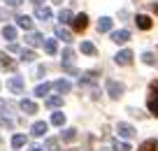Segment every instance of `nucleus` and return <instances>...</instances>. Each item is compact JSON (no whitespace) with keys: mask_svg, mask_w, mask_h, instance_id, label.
Returning <instances> with one entry per match:
<instances>
[{"mask_svg":"<svg viewBox=\"0 0 158 151\" xmlns=\"http://www.w3.org/2000/svg\"><path fill=\"white\" fill-rule=\"evenodd\" d=\"M147 105H149V112L158 116V82H151V86H149V100H147Z\"/></svg>","mask_w":158,"mask_h":151,"instance_id":"f257e3e1","label":"nucleus"},{"mask_svg":"<svg viewBox=\"0 0 158 151\" xmlns=\"http://www.w3.org/2000/svg\"><path fill=\"white\" fill-rule=\"evenodd\" d=\"M123 91H126V86L121 82H116V79H107V93H109V98L118 100V98L123 95Z\"/></svg>","mask_w":158,"mask_h":151,"instance_id":"f03ea898","label":"nucleus"},{"mask_svg":"<svg viewBox=\"0 0 158 151\" xmlns=\"http://www.w3.org/2000/svg\"><path fill=\"white\" fill-rule=\"evenodd\" d=\"M7 88H10L14 95H21V93H23V88H26L23 77H12V79H7Z\"/></svg>","mask_w":158,"mask_h":151,"instance_id":"7ed1b4c3","label":"nucleus"},{"mask_svg":"<svg viewBox=\"0 0 158 151\" xmlns=\"http://www.w3.org/2000/svg\"><path fill=\"white\" fill-rule=\"evenodd\" d=\"M116 132L123 137V140H133V137L137 135V130H135L130 123H118V126H116Z\"/></svg>","mask_w":158,"mask_h":151,"instance_id":"20e7f679","label":"nucleus"},{"mask_svg":"<svg viewBox=\"0 0 158 151\" xmlns=\"http://www.w3.org/2000/svg\"><path fill=\"white\" fill-rule=\"evenodd\" d=\"M114 61H116V65H130L133 63V51H130V49H123V51H118V54L114 56Z\"/></svg>","mask_w":158,"mask_h":151,"instance_id":"39448f33","label":"nucleus"},{"mask_svg":"<svg viewBox=\"0 0 158 151\" xmlns=\"http://www.w3.org/2000/svg\"><path fill=\"white\" fill-rule=\"evenodd\" d=\"M72 28L77 30V33L86 30V28H89V16H86V14H77V16H74V21H72Z\"/></svg>","mask_w":158,"mask_h":151,"instance_id":"423d86ee","label":"nucleus"},{"mask_svg":"<svg viewBox=\"0 0 158 151\" xmlns=\"http://www.w3.org/2000/svg\"><path fill=\"white\" fill-rule=\"evenodd\" d=\"M128 40H130L128 30H114V33H112V42H116V44H126Z\"/></svg>","mask_w":158,"mask_h":151,"instance_id":"0eeeda50","label":"nucleus"},{"mask_svg":"<svg viewBox=\"0 0 158 151\" xmlns=\"http://www.w3.org/2000/svg\"><path fill=\"white\" fill-rule=\"evenodd\" d=\"M51 86H54L56 91L60 93V95H63V93H70V91H72V84H70L68 79H58V82H54Z\"/></svg>","mask_w":158,"mask_h":151,"instance_id":"6e6552de","label":"nucleus"},{"mask_svg":"<svg viewBox=\"0 0 158 151\" xmlns=\"http://www.w3.org/2000/svg\"><path fill=\"white\" fill-rule=\"evenodd\" d=\"M47 130H49V126H47L44 121H35V123H33V128H30V132H33L35 137H42Z\"/></svg>","mask_w":158,"mask_h":151,"instance_id":"1a4fd4ad","label":"nucleus"},{"mask_svg":"<svg viewBox=\"0 0 158 151\" xmlns=\"http://www.w3.org/2000/svg\"><path fill=\"white\" fill-rule=\"evenodd\" d=\"M26 42H28L30 47H40V44H44V37L40 33H28L26 35Z\"/></svg>","mask_w":158,"mask_h":151,"instance_id":"9d476101","label":"nucleus"},{"mask_svg":"<svg viewBox=\"0 0 158 151\" xmlns=\"http://www.w3.org/2000/svg\"><path fill=\"white\" fill-rule=\"evenodd\" d=\"M135 23H137V28H142V30L151 28V19H149L147 14H137V16H135Z\"/></svg>","mask_w":158,"mask_h":151,"instance_id":"9b49d317","label":"nucleus"},{"mask_svg":"<svg viewBox=\"0 0 158 151\" xmlns=\"http://www.w3.org/2000/svg\"><path fill=\"white\" fill-rule=\"evenodd\" d=\"M35 16H37L40 21H49L51 19V10L49 7H35Z\"/></svg>","mask_w":158,"mask_h":151,"instance_id":"f8f14e48","label":"nucleus"},{"mask_svg":"<svg viewBox=\"0 0 158 151\" xmlns=\"http://www.w3.org/2000/svg\"><path fill=\"white\" fill-rule=\"evenodd\" d=\"M112 30V19L109 16H102V19L98 21V33H109Z\"/></svg>","mask_w":158,"mask_h":151,"instance_id":"ddd939ff","label":"nucleus"},{"mask_svg":"<svg viewBox=\"0 0 158 151\" xmlns=\"http://www.w3.org/2000/svg\"><path fill=\"white\" fill-rule=\"evenodd\" d=\"M56 37L63 40V42H72V35H70V30H65L63 26H56Z\"/></svg>","mask_w":158,"mask_h":151,"instance_id":"4468645a","label":"nucleus"},{"mask_svg":"<svg viewBox=\"0 0 158 151\" xmlns=\"http://www.w3.org/2000/svg\"><path fill=\"white\" fill-rule=\"evenodd\" d=\"M19 107L23 109L26 114H35V112H37V105H35L33 100H21V105H19Z\"/></svg>","mask_w":158,"mask_h":151,"instance_id":"2eb2a0df","label":"nucleus"},{"mask_svg":"<svg viewBox=\"0 0 158 151\" xmlns=\"http://www.w3.org/2000/svg\"><path fill=\"white\" fill-rule=\"evenodd\" d=\"M44 105H47V107H51V109H54V107H60V105H63V95H51V98H47Z\"/></svg>","mask_w":158,"mask_h":151,"instance_id":"dca6fc26","label":"nucleus"},{"mask_svg":"<svg viewBox=\"0 0 158 151\" xmlns=\"http://www.w3.org/2000/svg\"><path fill=\"white\" fill-rule=\"evenodd\" d=\"M44 51L49 56H54L56 51H58V42H56V40H44Z\"/></svg>","mask_w":158,"mask_h":151,"instance_id":"f3484780","label":"nucleus"},{"mask_svg":"<svg viewBox=\"0 0 158 151\" xmlns=\"http://www.w3.org/2000/svg\"><path fill=\"white\" fill-rule=\"evenodd\" d=\"M60 137H63V142H74L77 140V130H74V128H65V130L60 132Z\"/></svg>","mask_w":158,"mask_h":151,"instance_id":"a211bd4d","label":"nucleus"},{"mask_svg":"<svg viewBox=\"0 0 158 151\" xmlns=\"http://www.w3.org/2000/svg\"><path fill=\"white\" fill-rule=\"evenodd\" d=\"M2 37L14 42V40H16V28H14V26H5V28H2Z\"/></svg>","mask_w":158,"mask_h":151,"instance_id":"6ab92c4d","label":"nucleus"},{"mask_svg":"<svg viewBox=\"0 0 158 151\" xmlns=\"http://www.w3.org/2000/svg\"><path fill=\"white\" fill-rule=\"evenodd\" d=\"M58 19L63 21V23H72V21H74V14H72L70 10H60V12H58Z\"/></svg>","mask_w":158,"mask_h":151,"instance_id":"aec40b11","label":"nucleus"},{"mask_svg":"<svg viewBox=\"0 0 158 151\" xmlns=\"http://www.w3.org/2000/svg\"><path fill=\"white\" fill-rule=\"evenodd\" d=\"M49 88H51V84H37V86H35V95H40V98H44L47 93H49Z\"/></svg>","mask_w":158,"mask_h":151,"instance_id":"412c9836","label":"nucleus"},{"mask_svg":"<svg viewBox=\"0 0 158 151\" xmlns=\"http://www.w3.org/2000/svg\"><path fill=\"white\" fill-rule=\"evenodd\" d=\"M0 63H2V68H7V70H14V68H16V63H14L7 54H0Z\"/></svg>","mask_w":158,"mask_h":151,"instance_id":"4be33fe9","label":"nucleus"},{"mask_svg":"<svg viewBox=\"0 0 158 151\" xmlns=\"http://www.w3.org/2000/svg\"><path fill=\"white\" fill-rule=\"evenodd\" d=\"M16 21H19V26H21V28H23V30H30V28H33V19H30V16H19V19H16Z\"/></svg>","mask_w":158,"mask_h":151,"instance_id":"5701e85b","label":"nucleus"},{"mask_svg":"<svg viewBox=\"0 0 158 151\" xmlns=\"http://www.w3.org/2000/svg\"><path fill=\"white\" fill-rule=\"evenodd\" d=\"M44 149H47V151H60V146H58V140L49 137V140L44 142Z\"/></svg>","mask_w":158,"mask_h":151,"instance_id":"b1692460","label":"nucleus"},{"mask_svg":"<svg viewBox=\"0 0 158 151\" xmlns=\"http://www.w3.org/2000/svg\"><path fill=\"white\" fill-rule=\"evenodd\" d=\"M35 58H37V56H35V51H30V49L28 51H26V49L21 51V61H23V63H33Z\"/></svg>","mask_w":158,"mask_h":151,"instance_id":"393cba45","label":"nucleus"},{"mask_svg":"<svg viewBox=\"0 0 158 151\" xmlns=\"http://www.w3.org/2000/svg\"><path fill=\"white\" fill-rule=\"evenodd\" d=\"M156 149H158V142H156V140H147L139 151H156Z\"/></svg>","mask_w":158,"mask_h":151,"instance_id":"a878e982","label":"nucleus"},{"mask_svg":"<svg viewBox=\"0 0 158 151\" xmlns=\"http://www.w3.org/2000/svg\"><path fill=\"white\" fill-rule=\"evenodd\" d=\"M81 54H86V56H93L95 54V47L91 42H81Z\"/></svg>","mask_w":158,"mask_h":151,"instance_id":"bb28decb","label":"nucleus"},{"mask_svg":"<svg viewBox=\"0 0 158 151\" xmlns=\"http://www.w3.org/2000/svg\"><path fill=\"white\" fill-rule=\"evenodd\" d=\"M51 123H54V126H63V123H65V114L63 112H56L54 116H51Z\"/></svg>","mask_w":158,"mask_h":151,"instance_id":"cd10ccee","label":"nucleus"},{"mask_svg":"<svg viewBox=\"0 0 158 151\" xmlns=\"http://www.w3.org/2000/svg\"><path fill=\"white\" fill-rule=\"evenodd\" d=\"M23 144H26V137L23 135H14V137H12V146H14V149H21Z\"/></svg>","mask_w":158,"mask_h":151,"instance_id":"c85d7f7f","label":"nucleus"},{"mask_svg":"<svg viewBox=\"0 0 158 151\" xmlns=\"http://www.w3.org/2000/svg\"><path fill=\"white\" fill-rule=\"evenodd\" d=\"M63 70H65V72H68V74H72V77H77V74H79V70L74 68L72 63H63Z\"/></svg>","mask_w":158,"mask_h":151,"instance_id":"c756f323","label":"nucleus"},{"mask_svg":"<svg viewBox=\"0 0 158 151\" xmlns=\"http://www.w3.org/2000/svg\"><path fill=\"white\" fill-rule=\"evenodd\" d=\"M72 61H74V51L72 49H65L63 51V63H72Z\"/></svg>","mask_w":158,"mask_h":151,"instance_id":"7c9ffc66","label":"nucleus"},{"mask_svg":"<svg viewBox=\"0 0 158 151\" xmlns=\"http://www.w3.org/2000/svg\"><path fill=\"white\" fill-rule=\"evenodd\" d=\"M142 61H144L147 65H153V63H156V58H153L151 51H144V54H142Z\"/></svg>","mask_w":158,"mask_h":151,"instance_id":"2f4dec72","label":"nucleus"},{"mask_svg":"<svg viewBox=\"0 0 158 151\" xmlns=\"http://www.w3.org/2000/svg\"><path fill=\"white\" fill-rule=\"evenodd\" d=\"M0 128H14V121H10V119H0Z\"/></svg>","mask_w":158,"mask_h":151,"instance_id":"473e14b6","label":"nucleus"},{"mask_svg":"<svg viewBox=\"0 0 158 151\" xmlns=\"http://www.w3.org/2000/svg\"><path fill=\"white\" fill-rule=\"evenodd\" d=\"M114 151H130V144H118V142H114Z\"/></svg>","mask_w":158,"mask_h":151,"instance_id":"72a5a7b5","label":"nucleus"},{"mask_svg":"<svg viewBox=\"0 0 158 151\" xmlns=\"http://www.w3.org/2000/svg\"><path fill=\"white\" fill-rule=\"evenodd\" d=\"M7 5L10 7H19V5H23V0H7Z\"/></svg>","mask_w":158,"mask_h":151,"instance_id":"f704fd0d","label":"nucleus"},{"mask_svg":"<svg viewBox=\"0 0 158 151\" xmlns=\"http://www.w3.org/2000/svg\"><path fill=\"white\" fill-rule=\"evenodd\" d=\"M128 112H130V114H133V116H137V119H142V116H144V114H142V112H139V109H133V107H130V109H128Z\"/></svg>","mask_w":158,"mask_h":151,"instance_id":"c9c22d12","label":"nucleus"},{"mask_svg":"<svg viewBox=\"0 0 158 151\" xmlns=\"http://www.w3.org/2000/svg\"><path fill=\"white\" fill-rule=\"evenodd\" d=\"M44 74H47V68H44V65H40V68H37V77H44Z\"/></svg>","mask_w":158,"mask_h":151,"instance_id":"e433bc0d","label":"nucleus"},{"mask_svg":"<svg viewBox=\"0 0 158 151\" xmlns=\"http://www.w3.org/2000/svg\"><path fill=\"white\" fill-rule=\"evenodd\" d=\"M10 51H12V54H16V51H21V49H19V44H10Z\"/></svg>","mask_w":158,"mask_h":151,"instance_id":"4c0bfd02","label":"nucleus"},{"mask_svg":"<svg viewBox=\"0 0 158 151\" xmlns=\"http://www.w3.org/2000/svg\"><path fill=\"white\" fill-rule=\"evenodd\" d=\"M30 2H33L35 7H42V2H44V0H30Z\"/></svg>","mask_w":158,"mask_h":151,"instance_id":"58836bf2","label":"nucleus"},{"mask_svg":"<svg viewBox=\"0 0 158 151\" xmlns=\"http://www.w3.org/2000/svg\"><path fill=\"white\" fill-rule=\"evenodd\" d=\"M30 151H44L42 146H30Z\"/></svg>","mask_w":158,"mask_h":151,"instance_id":"ea45409f","label":"nucleus"},{"mask_svg":"<svg viewBox=\"0 0 158 151\" xmlns=\"http://www.w3.org/2000/svg\"><path fill=\"white\" fill-rule=\"evenodd\" d=\"M153 12H156V14H158V2H153Z\"/></svg>","mask_w":158,"mask_h":151,"instance_id":"a19ab883","label":"nucleus"},{"mask_svg":"<svg viewBox=\"0 0 158 151\" xmlns=\"http://www.w3.org/2000/svg\"><path fill=\"white\" fill-rule=\"evenodd\" d=\"M54 2H63V0H54Z\"/></svg>","mask_w":158,"mask_h":151,"instance_id":"79ce46f5","label":"nucleus"},{"mask_svg":"<svg viewBox=\"0 0 158 151\" xmlns=\"http://www.w3.org/2000/svg\"><path fill=\"white\" fill-rule=\"evenodd\" d=\"M0 19H2V12H0Z\"/></svg>","mask_w":158,"mask_h":151,"instance_id":"37998d69","label":"nucleus"},{"mask_svg":"<svg viewBox=\"0 0 158 151\" xmlns=\"http://www.w3.org/2000/svg\"><path fill=\"white\" fill-rule=\"evenodd\" d=\"M70 151H77V149H70Z\"/></svg>","mask_w":158,"mask_h":151,"instance_id":"c03bdc74","label":"nucleus"},{"mask_svg":"<svg viewBox=\"0 0 158 151\" xmlns=\"http://www.w3.org/2000/svg\"><path fill=\"white\" fill-rule=\"evenodd\" d=\"M0 142H2V137H0Z\"/></svg>","mask_w":158,"mask_h":151,"instance_id":"a18cd8bd","label":"nucleus"}]
</instances>
